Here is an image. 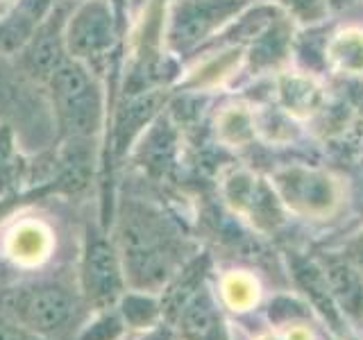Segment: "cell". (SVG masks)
Masks as SVG:
<instances>
[{
	"label": "cell",
	"instance_id": "6da1fadb",
	"mask_svg": "<svg viewBox=\"0 0 363 340\" xmlns=\"http://www.w3.org/2000/svg\"><path fill=\"white\" fill-rule=\"evenodd\" d=\"M111 238L123 261L128 288L162 293L179 268L193 259L196 245L173 215L139 198L116 204Z\"/></svg>",
	"mask_w": 363,
	"mask_h": 340
},
{
	"label": "cell",
	"instance_id": "7a4b0ae2",
	"mask_svg": "<svg viewBox=\"0 0 363 340\" xmlns=\"http://www.w3.org/2000/svg\"><path fill=\"white\" fill-rule=\"evenodd\" d=\"M0 315L45 340H75L91 309L73 283L39 279L0 286Z\"/></svg>",
	"mask_w": 363,
	"mask_h": 340
},
{
	"label": "cell",
	"instance_id": "3957f363",
	"mask_svg": "<svg viewBox=\"0 0 363 340\" xmlns=\"http://www.w3.org/2000/svg\"><path fill=\"white\" fill-rule=\"evenodd\" d=\"M45 94L60 139L98 141L105 134L109 118L107 84L94 68L68 57L45 84Z\"/></svg>",
	"mask_w": 363,
	"mask_h": 340
},
{
	"label": "cell",
	"instance_id": "277c9868",
	"mask_svg": "<svg viewBox=\"0 0 363 340\" xmlns=\"http://www.w3.org/2000/svg\"><path fill=\"white\" fill-rule=\"evenodd\" d=\"M66 50L71 60L86 64L109 86H121L125 62V30L111 0H75L71 3L64 28Z\"/></svg>",
	"mask_w": 363,
	"mask_h": 340
},
{
	"label": "cell",
	"instance_id": "5b68a950",
	"mask_svg": "<svg viewBox=\"0 0 363 340\" xmlns=\"http://www.w3.org/2000/svg\"><path fill=\"white\" fill-rule=\"evenodd\" d=\"M255 0H168L164 45L175 60L198 55L213 43Z\"/></svg>",
	"mask_w": 363,
	"mask_h": 340
},
{
	"label": "cell",
	"instance_id": "8992f818",
	"mask_svg": "<svg viewBox=\"0 0 363 340\" xmlns=\"http://www.w3.org/2000/svg\"><path fill=\"white\" fill-rule=\"evenodd\" d=\"M270 184L289 215L304 220H329L345 202L343 179L329 168L313 164H281L270 170Z\"/></svg>",
	"mask_w": 363,
	"mask_h": 340
},
{
	"label": "cell",
	"instance_id": "52a82bcc",
	"mask_svg": "<svg viewBox=\"0 0 363 340\" xmlns=\"http://www.w3.org/2000/svg\"><path fill=\"white\" fill-rule=\"evenodd\" d=\"M77 288L91 313L113 309L128 290L123 261L111 232L98 222H86L79 254Z\"/></svg>",
	"mask_w": 363,
	"mask_h": 340
},
{
	"label": "cell",
	"instance_id": "ba28073f",
	"mask_svg": "<svg viewBox=\"0 0 363 340\" xmlns=\"http://www.w3.org/2000/svg\"><path fill=\"white\" fill-rule=\"evenodd\" d=\"M220 198L234 218L259 234H272L286 222L289 211L284 209L268 175H261L252 168H227L220 175Z\"/></svg>",
	"mask_w": 363,
	"mask_h": 340
},
{
	"label": "cell",
	"instance_id": "9c48e42d",
	"mask_svg": "<svg viewBox=\"0 0 363 340\" xmlns=\"http://www.w3.org/2000/svg\"><path fill=\"white\" fill-rule=\"evenodd\" d=\"M68 9H71V0H57L48 18H45L43 26L37 30V34H34L26 48L11 60L16 73L32 86L45 89V84L50 82V77L57 73V68L68 60L66 39H64Z\"/></svg>",
	"mask_w": 363,
	"mask_h": 340
},
{
	"label": "cell",
	"instance_id": "30bf717a",
	"mask_svg": "<svg viewBox=\"0 0 363 340\" xmlns=\"http://www.w3.org/2000/svg\"><path fill=\"white\" fill-rule=\"evenodd\" d=\"M241 71H245V45H209L196 55V62L179 75L173 89L182 94H211L230 84Z\"/></svg>",
	"mask_w": 363,
	"mask_h": 340
},
{
	"label": "cell",
	"instance_id": "8fae6325",
	"mask_svg": "<svg viewBox=\"0 0 363 340\" xmlns=\"http://www.w3.org/2000/svg\"><path fill=\"white\" fill-rule=\"evenodd\" d=\"M272 102L298 123L318 120L329 102V91L320 77L293 64L272 77Z\"/></svg>",
	"mask_w": 363,
	"mask_h": 340
},
{
	"label": "cell",
	"instance_id": "7c38bea8",
	"mask_svg": "<svg viewBox=\"0 0 363 340\" xmlns=\"http://www.w3.org/2000/svg\"><path fill=\"white\" fill-rule=\"evenodd\" d=\"M132 159L152 179H170L179 162V130L170 113H159L132 147Z\"/></svg>",
	"mask_w": 363,
	"mask_h": 340
},
{
	"label": "cell",
	"instance_id": "4fadbf2b",
	"mask_svg": "<svg viewBox=\"0 0 363 340\" xmlns=\"http://www.w3.org/2000/svg\"><path fill=\"white\" fill-rule=\"evenodd\" d=\"M295 34H298V26L286 14H279L245 45V71L252 77H275L279 71L291 66Z\"/></svg>",
	"mask_w": 363,
	"mask_h": 340
},
{
	"label": "cell",
	"instance_id": "5bb4252c",
	"mask_svg": "<svg viewBox=\"0 0 363 340\" xmlns=\"http://www.w3.org/2000/svg\"><path fill=\"white\" fill-rule=\"evenodd\" d=\"M170 327L179 340H232L220 298L207 281L191 295Z\"/></svg>",
	"mask_w": 363,
	"mask_h": 340
},
{
	"label": "cell",
	"instance_id": "9a60e30c",
	"mask_svg": "<svg viewBox=\"0 0 363 340\" xmlns=\"http://www.w3.org/2000/svg\"><path fill=\"white\" fill-rule=\"evenodd\" d=\"M55 252V232L52 227L41 218L16 220L5 232L3 254L11 266L21 270L41 268Z\"/></svg>",
	"mask_w": 363,
	"mask_h": 340
},
{
	"label": "cell",
	"instance_id": "2e32d148",
	"mask_svg": "<svg viewBox=\"0 0 363 340\" xmlns=\"http://www.w3.org/2000/svg\"><path fill=\"white\" fill-rule=\"evenodd\" d=\"M57 0H11L0 11V60H14L48 18Z\"/></svg>",
	"mask_w": 363,
	"mask_h": 340
},
{
	"label": "cell",
	"instance_id": "e0dca14e",
	"mask_svg": "<svg viewBox=\"0 0 363 340\" xmlns=\"http://www.w3.org/2000/svg\"><path fill=\"white\" fill-rule=\"evenodd\" d=\"M289 268H291V277L295 281V286L306 295L311 309L320 313L336 334L347 336V332L343 329L347 327V320L332 298V290H329L327 275L320 261L306 259L298 252H289Z\"/></svg>",
	"mask_w": 363,
	"mask_h": 340
},
{
	"label": "cell",
	"instance_id": "ac0fdd59",
	"mask_svg": "<svg viewBox=\"0 0 363 340\" xmlns=\"http://www.w3.org/2000/svg\"><path fill=\"white\" fill-rule=\"evenodd\" d=\"M329 290L347 322L363 324V272L347 256L320 261Z\"/></svg>",
	"mask_w": 363,
	"mask_h": 340
},
{
	"label": "cell",
	"instance_id": "d6986e66",
	"mask_svg": "<svg viewBox=\"0 0 363 340\" xmlns=\"http://www.w3.org/2000/svg\"><path fill=\"white\" fill-rule=\"evenodd\" d=\"M211 130L216 136V143L225 147V150H247L257 141L255 107L245 100L225 102L213 113Z\"/></svg>",
	"mask_w": 363,
	"mask_h": 340
},
{
	"label": "cell",
	"instance_id": "ffe728a7",
	"mask_svg": "<svg viewBox=\"0 0 363 340\" xmlns=\"http://www.w3.org/2000/svg\"><path fill=\"white\" fill-rule=\"evenodd\" d=\"M26 184L34 188V164L21 150L14 123L0 118V198L23 193Z\"/></svg>",
	"mask_w": 363,
	"mask_h": 340
},
{
	"label": "cell",
	"instance_id": "44dd1931",
	"mask_svg": "<svg viewBox=\"0 0 363 340\" xmlns=\"http://www.w3.org/2000/svg\"><path fill=\"white\" fill-rule=\"evenodd\" d=\"M325 71L343 79H363V26H340L327 34Z\"/></svg>",
	"mask_w": 363,
	"mask_h": 340
},
{
	"label": "cell",
	"instance_id": "7402d4cb",
	"mask_svg": "<svg viewBox=\"0 0 363 340\" xmlns=\"http://www.w3.org/2000/svg\"><path fill=\"white\" fill-rule=\"evenodd\" d=\"M116 309L123 317L128 332H152L159 324H164V306L162 295L147 293V290H134L128 288Z\"/></svg>",
	"mask_w": 363,
	"mask_h": 340
},
{
	"label": "cell",
	"instance_id": "603a6c76",
	"mask_svg": "<svg viewBox=\"0 0 363 340\" xmlns=\"http://www.w3.org/2000/svg\"><path fill=\"white\" fill-rule=\"evenodd\" d=\"M218 298L220 304H225L234 313H247L259 304L261 298L259 281L247 270H230L220 277Z\"/></svg>",
	"mask_w": 363,
	"mask_h": 340
},
{
	"label": "cell",
	"instance_id": "cb8c5ba5",
	"mask_svg": "<svg viewBox=\"0 0 363 340\" xmlns=\"http://www.w3.org/2000/svg\"><path fill=\"white\" fill-rule=\"evenodd\" d=\"M255 123H257V139L272 145H289L298 136V120L286 116L275 102L268 105H252Z\"/></svg>",
	"mask_w": 363,
	"mask_h": 340
},
{
	"label": "cell",
	"instance_id": "d4e9b609",
	"mask_svg": "<svg viewBox=\"0 0 363 340\" xmlns=\"http://www.w3.org/2000/svg\"><path fill=\"white\" fill-rule=\"evenodd\" d=\"M266 3L275 5L281 14H286L300 30L323 26L329 18V14H332L327 0H266Z\"/></svg>",
	"mask_w": 363,
	"mask_h": 340
},
{
	"label": "cell",
	"instance_id": "484cf974",
	"mask_svg": "<svg viewBox=\"0 0 363 340\" xmlns=\"http://www.w3.org/2000/svg\"><path fill=\"white\" fill-rule=\"evenodd\" d=\"M125 334H128V327H125L118 309L113 306V309L98 311L94 317H89L84 327L77 332L75 340H123Z\"/></svg>",
	"mask_w": 363,
	"mask_h": 340
},
{
	"label": "cell",
	"instance_id": "4316f807",
	"mask_svg": "<svg viewBox=\"0 0 363 340\" xmlns=\"http://www.w3.org/2000/svg\"><path fill=\"white\" fill-rule=\"evenodd\" d=\"M268 317L275 327H293L304 324L311 317V311L306 309V304L289 298V295H279L268 304Z\"/></svg>",
	"mask_w": 363,
	"mask_h": 340
},
{
	"label": "cell",
	"instance_id": "83f0119b",
	"mask_svg": "<svg viewBox=\"0 0 363 340\" xmlns=\"http://www.w3.org/2000/svg\"><path fill=\"white\" fill-rule=\"evenodd\" d=\"M52 196V191L48 184H41V186H34V188H28L23 193H16V196H7V198H0V225H3L7 218H11L18 209H23L26 204L30 202H37L41 198H48Z\"/></svg>",
	"mask_w": 363,
	"mask_h": 340
},
{
	"label": "cell",
	"instance_id": "f1b7e54d",
	"mask_svg": "<svg viewBox=\"0 0 363 340\" xmlns=\"http://www.w3.org/2000/svg\"><path fill=\"white\" fill-rule=\"evenodd\" d=\"M14 77L16 68L11 64V60H0V118H5L3 109L9 105L11 94H14V82H11Z\"/></svg>",
	"mask_w": 363,
	"mask_h": 340
},
{
	"label": "cell",
	"instance_id": "f546056e",
	"mask_svg": "<svg viewBox=\"0 0 363 340\" xmlns=\"http://www.w3.org/2000/svg\"><path fill=\"white\" fill-rule=\"evenodd\" d=\"M0 340H45L37 334L28 332L26 327L11 322L9 317L0 315Z\"/></svg>",
	"mask_w": 363,
	"mask_h": 340
},
{
	"label": "cell",
	"instance_id": "4dcf8cb0",
	"mask_svg": "<svg viewBox=\"0 0 363 340\" xmlns=\"http://www.w3.org/2000/svg\"><path fill=\"white\" fill-rule=\"evenodd\" d=\"M347 259L363 272V232L354 238V241L350 243V247H347Z\"/></svg>",
	"mask_w": 363,
	"mask_h": 340
},
{
	"label": "cell",
	"instance_id": "1f68e13d",
	"mask_svg": "<svg viewBox=\"0 0 363 340\" xmlns=\"http://www.w3.org/2000/svg\"><path fill=\"white\" fill-rule=\"evenodd\" d=\"M175 338V332L170 324H159L157 329H152V332H147L141 340H173Z\"/></svg>",
	"mask_w": 363,
	"mask_h": 340
},
{
	"label": "cell",
	"instance_id": "d6a6232c",
	"mask_svg": "<svg viewBox=\"0 0 363 340\" xmlns=\"http://www.w3.org/2000/svg\"><path fill=\"white\" fill-rule=\"evenodd\" d=\"M111 5L118 14V21L125 30V37H128V0H111Z\"/></svg>",
	"mask_w": 363,
	"mask_h": 340
},
{
	"label": "cell",
	"instance_id": "836d02e7",
	"mask_svg": "<svg viewBox=\"0 0 363 340\" xmlns=\"http://www.w3.org/2000/svg\"><path fill=\"white\" fill-rule=\"evenodd\" d=\"M357 0H327V5L332 11H340V9H347L350 5H354Z\"/></svg>",
	"mask_w": 363,
	"mask_h": 340
},
{
	"label": "cell",
	"instance_id": "e575fe53",
	"mask_svg": "<svg viewBox=\"0 0 363 340\" xmlns=\"http://www.w3.org/2000/svg\"><path fill=\"white\" fill-rule=\"evenodd\" d=\"M259 340H286L284 336H277V334H266V336H261Z\"/></svg>",
	"mask_w": 363,
	"mask_h": 340
},
{
	"label": "cell",
	"instance_id": "d590c367",
	"mask_svg": "<svg viewBox=\"0 0 363 340\" xmlns=\"http://www.w3.org/2000/svg\"><path fill=\"white\" fill-rule=\"evenodd\" d=\"M359 150H361V159H363V139H361V145H359Z\"/></svg>",
	"mask_w": 363,
	"mask_h": 340
},
{
	"label": "cell",
	"instance_id": "8d00e7d4",
	"mask_svg": "<svg viewBox=\"0 0 363 340\" xmlns=\"http://www.w3.org/2000/svg\"><path fill=\"white\" fill-rule=\"evenodd\" d=\"M11 3V0H0V5H9Z\"/></svg>",
	"mask_w": 363,
	"mask_h": 340
},
{
	"label": "cell",
	"instance_id": "74e56055",
	"mask_svg": "<svg viewBox=\"0 0 363 340\" xmlns=\"http://www.w3.org/2000/svg\"><path fill=\"white\" fill-rule=\"evenodd\" d=\"M5 7H7V5H0V11H3V9H5Z\"/></svg>",
	"mask_w": 363,
	"mask_h": 340
},
{
	"label": "cell",
	"instance_id": "f35d334b",
	"mask_svg": "<svg viewBox=\"0 0 363 340\" xmlns=\"http://www.w3.org/2000/svg\"><path fill=\"white\" fill-rule=\"evenodd\" d=\"M71 3H75V0H71Z\"/></svg>",
	"mask_w": 363,
	"mask_h": 340
},
{
	"label": "cell",
	"instance_id": "ab89813d",
	"mask_svg": "<svg viewBox=\"0 0 363 340\" xmlns=\"http://www.w3.org/2000/svg\"><path fill=\"white\" fill-rule=\"evenodd\" d=\"M361 327H363V324H361Z\"/></svg>",
	"mask_w": 363,
	"mask_h": 340
}]
</instances>
